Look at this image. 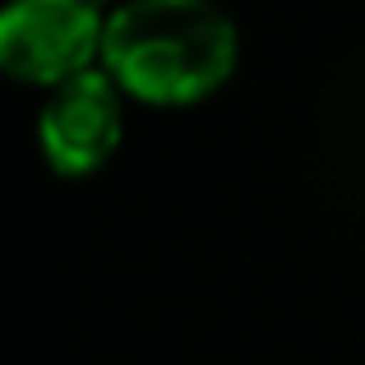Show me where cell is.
Listing matches in <instances>:
<instances>
[{"label": "cell", "instance_id": "obj_3", "mask_svg": "<svg viewBox=\"0 0 365 365\" xmlns=\"http://www.w3.org/2000/svg\"><path fill=\"white\" fill-rule=\"evenodd\" d=\"M120 143V98L107 74L83 70L51 93L42 111V148L56 171L83 176L102 167Z\"/></svg>", "mask_w": 365, "mask_h": 365}, {"label": "cell", "instance_id": "obj_2", "mask_svg": "<svg viewBox=\"0 0 365 365\" xmlns=\"http://www.w3.org/2000/svg\"><path fill=\"white\" fill-rule=\"evenodd\" d=\"M102 33L93 0H14L0 14V65L28 83H65L88 70Z\"/></svg>", "mask_w": 365, "mask_h": 365}, {"label": "cell", "instance_id": "obj_1", "mask_svg": "<svg viewBox=\"0 0 365 365\" xmlns=\"http://www.w3.org/2000/svg\"><path fill=\"white\" fill-rule=\"evenodd\" d=\"M102 61L148 102H195L236 65V28L208 0H130L107 19Z\"/></svg>", "mask_w": 365, "mask_h": 365}]
</instances>
